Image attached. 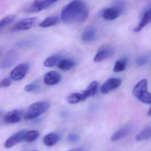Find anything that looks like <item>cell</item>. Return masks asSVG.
Masks as SVG:
<instances>
[{
	"mask_svg": "<svg viewBox=\"0 0 151 151\" xmlns=\"http://www.w3.org/2000/svg\"><path fill=\"white\" fill-rule=\"evenodd\" d=\"M88 7L82 0H73L63 9L61 19L66 24L85 22L89 16Z\"/></svg>",
	"mask_w": 151,
	"mask_h": 151,
	"instance_id": "6da1fadb",
	"label": "cell"
},
{
	"mask_svg": "<svg viewBox=\"0 0 151 151\" xmlns=\"http://www.w3.org/2000/svg\"><path fill=\"white\" fill-rule=\"evenodd\" d=\"M147 82L146 79L139 81L133 87L132 93L134 97L142 103L150 104L151 93L147 91Z\"/></svg>",
	"mask_w": 151,
	"mask_h": 151,
	"instance_id": "7a4b0ae2",
	"label": "cell"
},
{
	"mask_svg": "<svg viewBox=\"0 0 151 151\" xmlns=\"http://www.w3.org/2000/svg\"><path fill=\"white\" fill-rule=\"evenodd\" d=\"M50 107V104L45 101H38L31 105L25 115L26 120H32L45 113Z\"/></svg>",
	"mask_w": 151,
	"mask_h": 151,
	"instance_id": "3957f363",
	"label": "cell"
},
{
	"mask_svg": "<svg viewBox=\"0 0 151 151\" xmlns=\"http://www.w3.org/2000/svg\"><path fill=\"white\" fill-rule=\"evenodd\" d=\"M19 59V54L16 50L11 49L7 52L0 62V69H6L14 66Z\"/></svg>",
	"mask_w": 151,
	"mask_h": 151,
	"instance_id": "277c9868",
	"label": "cell"
},
{
	"mask_svg": "<svg viewBox=\"0 0 151 151\" xmlns=\"http://www.w3.org/2000/svg\"><path fill=\"white\" fill-rule=\"evenodd\" d=\"M37 22V17L24 18L17 23L11 29L12 32L28 30L34 26Z\"/></svg>",
	"mask_w": 151,
	"mask_h": 151,
	"instance_id": "5b68a950",
	"label": "cell"
},
{
	"mask_svg": "<svg viewBox=\"0 0 151 151\" xmlns=\"http://www.w3.org/2000/svg\"><path fill=\"white\" fill-rule=\"evenodd\" d=\"M52 5L45 0H34L27 6L25 12L28 13H38L47 9Z\"/></svg>",
	"mask_w": 151,
	"mask_h": 151,
	"instance_id": "8992f818",
	"label": "cell"
},
{
	"mask_svg": "<svg viewBox=\"0 0 151 151\" xmlns=\"http://www.w3.org/2000/svg\"><path fill=\"white\" fill-rule=\"evenodd\" d=\"M122 8L117 6L105 9L102 11V17L107 21H114L119 17L122 12Z\"/></svg>",
	"mask_w": 151,
	"mask_h": 151,
	"instance_id": "52a82bcc",
	"label": "cell"
},
{
	"mask_svg": "<svg viewBox=\"0 0 151 151\" xmlns=\"http://www.w3.org/2000/svg\"><path fill=\"white\" fill-rule=\"evenodd\" d=\"M29 65L23 63L19 64L14 68L10 73L11 78L15 81L22 80L26 76L29 70Z\"/></svg>",
	"mask_w": 151,
	"mask_h": 151,
	"instance_id": "ba28073f",
	"label": "cell"
},
{
	"mask_svg": "<svg viewBox=\"0 0 151 151\" xmlns=\"http://www.w3.org/2000/svg\"><path fill=\"white\" fill-rule=\"evenodd\" d=\"M122 81L119 78H111L106 81L100 88L102 94H106L120 86Z\"/></svg>",
	"mask_w": 151,
	"mask_h": 151,
	"instance_id": "9c48e42d",
	"label": "cell"
},
{
	"mask_svg": "<svg viewBox=\"0 0 151 151\" xmlns=\"http://www.w3.org/2000/svg\"><path fill=\"white\" fill-rule=\"evenodd\" d=\"M24 130L20 131L7 139L5 143V147L10 148L24 140Z\"/></svg>",
	"mask_w": 151,
	"mask_h": 151,
	"instance_id": "30bf717a",
	"label": "cell"
},
{
	"mask_svg": "<svg viewBox=\"0 0 151 151\" xmlns=\"http://www.w3.org/2000/svg\"><path fill=\"white\" fill-rule=\"evenodd\" d=\"M22 112L20 109H14L9 111L4 116V121L7 124H15L21 121Z\"/></svg>",
	"mask_w": 151,
	"mask_h": 151,
	"instance_id": "8fae6325",
	"label": "cell"
},
{
	"mask_svg": "<svg viewBox=\"0 0 151 151\" xmlns=\"http://www.w3.org/2000/svg\"><path fill=\"white\" fill-rule=\"evenodd\" d=\"M61 77L58 72L51 71L47 72L44 77V81L47 85H54L60 81Z\"/></svg>",
	"mask_w": 151,
	"mask_h": 151,
	"instance_id": "7c38bea8",
	"label": "cell"
},
{
	"mask_svg": "<svg viewBox=\"0 0 151 151\" xmlns=\"http://www.w3.org/2000/svg\"><path fill=\"white\" fill-rule=\"evenodd\" d=\"M97 35V30L93 27H88L84 30L81 35V39L85 43H89L94 40Z\"/></svg>",
	"mask_w": 151,
	"mask_h": 151,
	"instance_id": "4fadbf2b",
	"label": "cell"
},
{
	"mask_svg": "<svg viewBox=\"0 0 151 151\" xmlns=\"http://www.w3.org/2000/svg\"><path fill=\"white\" fill-rule=\"evenodd\" d=\"M151 9H147L143 14L141 21L139 22L138 26L134 29V32H138L141 31L143 29V28H145V26L148 25L151 22Z\"/></svg>",
	"mask_w": 151,
	"mask_h": 151,
	"instance_id": "5bb4252c",
	"label": "cell"
},
{
	"mask_svg": "<svg viewBox=\"0 0 151 151\" xmlns=\"http://www.w3.org/2000/svg\"><path fill=\"white\" fill-rule=\"evenodd\" d=\"M98 89V83L96 81H93L87 86L86 89L82 92L83 101L85 100L90 97L94 96L97 93Z\"/></svg>",
	"mask_w": 151,
	"mask_h": 151,
	"instance_id": "9a60e30c",
	"label": "cell"
},
{
	"mask_svg": "<svg viewBox=\"0 0 151 151\" xmlns=\"http://www.w3.org/2000/svg\"><path fill=\"white\" fill-rule=\"evenodd\" d=\"M114 54V51L111 48H106L100 50L93 58L95 63H99L111 57Z\"/></svg>",
	"mask_w": 151,
	"mask_h": 151,
	"instance_id": "2e32d148",
	"label": "cell"
},
{
	"mask_svg": "<svg viewBox=\"0 0 151 151\" xmlns=\"http://www.w3.org/2000/svg\"><path fill=\"white\" fill-rule=\"evenodd\" d=\"M132 131V128L130 127H125L116 132L111 137L112 141H116L127 137Z\"/></svg>",
	"mask_w": 151,
	"mask_h": 151,
	"instance_id": "e0dca14e",
	"label": "cell"
},
{
	"mask_svg": "<svg viewBox=\"0 0 151 151\" xmlns=\"http://www.w3.org/2000/svg\"><path fill=\"white\" fill-rule=\"evenodd\" d=\"M60 138V136L58 133L55 132L49 133L44 138V144L47 146H52L59 141Z\"/></svg>",
	"mask_w": 151,
	"mask_h": 151,
	"instance_id": "ac0fdd59",
	"label": "cell"
},
{
	"mask_svg": "<svg viewBox=\"0 0 151 151\" xmlns=\"http://www.w3.org/2000/svg\"><path fill=\"white\" fill-rule=\"evenodd\" d=\"M75 63L70 59L61 60L57 63L58 68L63 71H67L70 70L74 67Z\"/></svg>",
	"mask_w": 151,
	"mask_h": 151,
	"instance_id": "d6986e66",
	"label": "cell"
},
{
	"mask_svg": "<svg viewBox=\"0 0 151 151\" xmlns=\"http://www.w3.org/2000/svg\"><path fill=\"white\" fill-rule=\"evenodd\" d=\"M60 22V18L56 16H52L47 17L39 24L41 28H47L55 26L58 24Z\"/></svg>",
	"mask_w": 151,
	"mask_h": 151,
	"instance_id": "ffe728a7",
	"label": "cell"
},
{
	"mask_svg": "<svg viewBox=\"0 0 151 151\" xmlns=\"http://www.w3.org/2000/svg\"><path fill=\"white\" fill-rule=\"evenodd\" d=\"M61 56L59 55H54L47 58L44 62V65L47 68L54 67L61 60Z\"/></svg>",
	"mask_w": 151,
	"mask_h": 151,
	"instance_id": "44dd1931",
	"label": "cell"
},
{
	"mask_svg": "<svg viewBox=\"0 0 151 151\" xmlns=\"http://www.w3.org/2000/svg\"><path fill=\"white\" fill-rule=\"evenodd\" d=\"M151 128L150 127H147L137 135L136 140L137 141H140L146 140L151 137Z\"/></svg>",
	"mask_w": 151,
	"mask_h": 151,
	"instance_id": "7402d4cb",
	"label": "cell"
},
{
	"mask_svg": "<svg viewBox=\"0 0 151 151\" xmlns=\"http://www.w3.org/2000/svg\"><path fill=\"white\" fill-rule=\"evenodd\" d=\"M40 136V132L37 130L25 131L24 133V140L27 142H32L37 139Z\"/></svg>",
	"mask_w": 151,
	"mask_h": 151,
	"instance_id": "603a6c76",
	"label": "cell"
},
{
	"mask_svg": "<svg viewBox=\"0 0 151 151\" xmlns=\"http://www.w3.org/2000/svg\"><path fill=\"white\" fill-rule=\"evenodd\" d=\"M16 18V16L15 15H10L2 18L0 20V31L3 28L14 22Z\"/></svg>",
	"mask_w": 151,
	"mask_h": 151,
	"instance_id": "cb8c5ba5",
	"label": "cell"
},
{
	"mask_svg": "<svg viewBox=\"0 0 151 151\" xmlns=\"http://www.w3.org/2000/svg\"><path fill=\"white\" fill-rule=\"evenodd\" d=\"M68 102L69 104H74L83 101L82 93H72L68 97Z\"/></svg>",
	"mask_w": 151,
	"mask_h": 151,
	"instance_id": "d4e9b609",
	"label": "cell"
},
{
	"mask_svg": "<svg viewBox=\"0 0 151 151\" xmlns=\"http://www.w3.org/2000/svg\"><path fill=\"white\" fill-rule=\"evenodd\" d=\"M126 60H118L116 62L114 66V72H120L124 71L126 68Z\"/></svg>",
	"mask_w": 151,
	"mask_h": 151,
	"instance_id": "484cf974",
	"label": "cell"
},
{
	"mask_svg": "<svg viewBox=\"0 0 151 151\" xmlns=\"http://www.w3.org/2000/svg\"><path fill=\"white\" fill-rule=\"evenodd\" d=\"M35 44L33 40H21L17 43V46L21 47H28L32 46Z\"/></svg>",
	"mask_w": 151,
	"mask_h": 151,
	"instance_id": "4316f807",
	"label": "cell"
},
{
	"mask_svg": "<svg viewBox=\"0 0 151 151\" xmlns=\"http://www.w3.org/2000/svg\"><path fill=\"white\" fill-rule=\"evenodd\" d=\"M149 60L148 55H143L138 58L137 60V63L139 66H143L147 64Z\"/></svg>",
	"mask_w": 151,
	"mask_h": 151,
	"instance_id": "83f0119b",
	"label": "cell"
},
{
	"mask_svg": "<svg viewBox=\"0 0 151 151\" xmlns=\"http://www.w3.org/2000/svg\"><path fill=\"white\" fill-rule=\"evenodd\" d=\"M68 139L70 143H78L80 141V136L76 133H70L68 136Z\"/></svg>",
	"mask_w": 151,
	"mask_h": 151,
	"instance_id": "f1b7e54d",
	"label": "cell"
},
{
	"mask_svg": "<svg viewBox=\"0 0 151 151\" xmlns=\"http://www.w3.org/2000/svg\"><path fill=\"white\" fill-rule=\"evenodd\" d=\"M39 89V86L37 84L34 83H31L27 85L25 88L24 91L27 92H32L37 91Z\"/></svg>",
	"mask_w": 151,
	"mask_h": 151,
	"instance_id": "f546056e",
	"label": "cell"
},
{
	"mask_svg": "<svg viewBox=\"0 0 151 151\" xmlns=\"http://www.w3.org/2000/svg\"><path fill=\"white\" fill-rule=\"evenodd\" d=\"M11 81L9 78H6L0 82V88H6L10 86Z\"/></svg>",
	"mask_w": 151,
	"mask_h": 151,
	"instance_id": "4dcf8cb0",
	"label": "cell"
},
{
	"mask_svg": "<svg viewBox=\"0 0 151 151\" xmlns=\"http://www.w3.org/2000/svg\"><path fill=\"white\" fill-rule=\"evenodd\" d=\"M45 1L52 5L53 3H55V2H57V1H60V0H45Z\"/></svg>",
	"mask_w": 151,
	"mask_h": 151,
	"instance_id": "1f68e13d",
	"label": "cell"
},
{
	"mask_svg": "<svg viewBox=\"0 0 151 151\" xmlns=\"http://www.w3.org/2000/svg\"><path fill=\"white\" fill-rule=\"evenodd\" d=\"M150 114H151V112H150V109H149V111H148V114H147V115L150 116Z\"/></svg>",
	"mask_w": 151,
	"mask_h": 151,
	"instance_id": "d6a6232c",
	"label": "cell"
},
{
	"mask_svg": "<svg viewBox=\"0 0 151 151\" xmlns=\"http://www.w3.org/2000/svg\"><path fill=\"white\" fill-rule=\"evenodd\" d=\"M1 50H0V56H1Z\"/></svg>",
	"mask_w": 151,
	"mask_h": 151,
	"instance_id": "836d02e7",
	"label": "cell"
}]
</instances>
